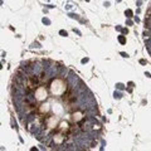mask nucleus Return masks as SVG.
<instances>
[{
    "label": "nucleus",
    "instance_id": "obj_1",
    "mask_svg": "<svg viewBox=\"0 0 151 151\" xmlns=\"http://www.w3.org/2000/svg\"><path fill=\"white\" fill-rule=\"evenodd\" d=\"M14 105L22 124L44 146L77 149L100 129L96 102L78 76L50 60L23 64L14 78Z\"/></svg>",
    "mask_w": 151,
    "mask_h": 151
}]
</instances>
